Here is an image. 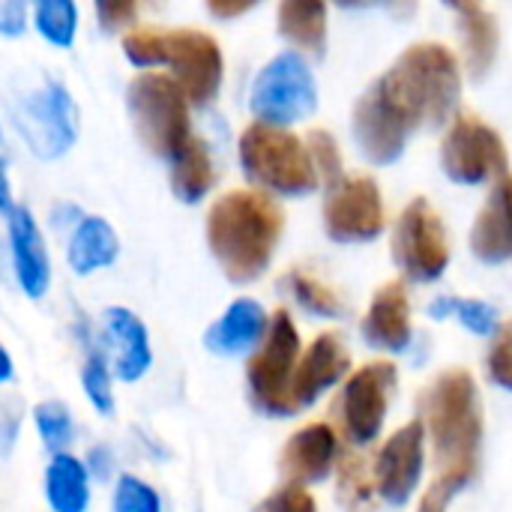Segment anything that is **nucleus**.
I'll use <instances>...</instances> for the list:
<instances>
[{"label": "nucleus", "mask_w": 512, "mask_h": 512, "mask_svg": "<svg viewBox=\"0 0 512 512\" xmlns=\"http://www.w3.org/2000/svg\"><path fill=\"white\" fill-rule=\"evenodd\" d=\"M135 9H138V0H96V15L105 30L126 27L135 18Z\"/></svg>", "instance_id": "4c0bfd02"}, {"label": "nucleus", "mask_w": 512, "mask_h": 512, "mask_svg": "<svg viewBox=\"0 0 512 512\" xmlns=\"http://www.w3.org/2000/svg\"><path fill=\"white\" fill-rule=\"evenodd\" d=\"M15 126L33 156L60 159L78 138V105L60 81H45L21 99Z\"/></svg>", "instance_id": "6e6552de"}, {"label": "nucleus", "mask_w": 512, "mask_h": 512, "mask_svg": "<svg viewBox=\"0 0 512 512\" xmlns=\"http://www.w3.org/2000/svg\"><path fill=\"white\" fill-rule=\"evenodd\" d=\"M252 512H315V498L300 483H288L270 492Z\"/></svg>", "instance_id": "c9c22d12"}, {"label": "nucleus", "mask_w": 512, "mask_h": 512, "mask_svg": "<svg viewBox=\"0 0 512 512\" xmlns=\"http://www.w3.org/2000/svg\"><path fill=\"white\" fill-rule=\"evenodd\" d=\"M255 3H258V0H207V9H210V15L228 21V18L246 15Z\"/></svg>", "instance_id": "ea45409f"}, {"label": "nucleus", "mask_w": 512, "mask_h": 512, "mask_svg": "<svg viewBox=\"0 0 512 512\" xmlns=\"http://www.w3.org/2000/svg\"><path fill=\"white\" fill-rule=\"evenodd\" d=\"M33 423H36V432L45 441V447L54 450V453H60L63 447H69V441L75 435L72 432V417H69V411L60 402H42V405H36Z\"/></svg>", "instance_id": "473e14b6"}, {"label": "nucleus", "mask_w": 512, "mask_h": 512, "mask_svg": "<svg viewBox=\"0 0 512 512\" xmlns=\"http://www.w3.org/2000/svg\"><path fill=\"white\" fill-rule=\"evenodd\" d=\"M489 375L498 387L512 393V324L504 327L489 351Z\"/></svg>", "instance_id": "e433bc0d"}, {"label": "nucleus", "mask_w": 512, "mask_h": 512, "mask_svg": "<svg viewBox=\"0 0 512 512\" xmlns=\"http://www.w3.org/2000/svg\"><path fill=\"white\" fill-rule=\"evenodd\" d=\"M216 180V168H213V156L207 150V144L198 135H189L180 150L171 156V189L180 201L186 204H198Z\"/></svg>", "instance_id": "5701e85b"}, {"label": "nucleus", "mask_w": 512, "mask_h": 512, "mask_svg": "<svg viewBox=\"0 0 512 512\" xmlns=\"http://www.w3.org/2000/svg\"><path fill=\"white\" fill-rule=\"evenodd\" d=\"M306 150H309V159H312L318 177H321L327 186L336 183L339 177H345V174H342V150H339L336 138H333L327 129H312V132L306 135Z\"/></svg>", "instance_id": "72a5a7b5"}, {"label": "nucleus", "mask_w": 512, "mask_h": 512, "mask_svg": "<svg viewBox=\"0 0 512 512\" xmlns=\"http://www.w3.org/2000/svg\"><path fill=\"white\" fill-rule=\"evenodd\" d=\"M300 363V333L285 309L273 312L270 327L246 366L252 402L270 417H294V369Z\"/></svg>", "instance_id": "0eeeda50"}, {"label": "nucleus", "mask_w": 512, "mask_h": 512, "mask_svg": "<svg viewBox=\"0 0 512 512\" xmlns=\"http://www.w3.org/2000/svg\"><path fill=\"white\" fill-rule=\"evenodd\" d=\"M414 129L387 99L384 87L375 81L354 105V135L369 162L387 165L402 156L405 141Z\"/></svg>", "instance_id": "4468645a"}, {"label": "nucleus", "mask_w": 512, "mask_h": 512, "mask_svg": "<svg viewBox=\"0 0 512 512\" xmlns=\"http://www.w3.org/2000/svg\"><path fill=\"white\" fill-rule=\"evenodd\" d=\"M378 84L408 126L420 129L441 126L453 117L462 90V72L450 48L438 42H417L378 78Z\"/></svg>", "instance_id": "7ed1b4c3"}, {"label": "nucleus", "mask_w": 512, "mask_h": 512, "mask_svg": "<svg viewBox=\"0 0 512 512\" xmlns=\"http://www.w3.org/2000/svg\"><path fill=\"white\" fill-rule=\"evenodd\" d=\"M45 495L54 512H84L90 501L87 468L69 453H57L45 474Z\"/></svg>", "instance_id": "a878e982"}, {"label": "nucleus", "mask_w": 512, "mask_h": 512, "mask_svg": "<svg viewBox=\"0 0 512 512\" xmlns=\"http://www.w3.org/2000/svg\"><path fill=\"white\" fill-rule=\"evenodd\" d=\"M129 114L138 138L156 156H174L180 144L192 135L189 129V96L174 75L141 72L126 90Z\"/></svg>", "instance_id": "423d86ee"}, {"label": "nucleus", "mask_w": 512, "mask_h": 512, "mask_svg": "<svg viewBox=\"0 0 512 512\" xmlns=\"http://www.w3.org/2000/svg\"><path fill=\"white\" fill-rule=\"evenodd\" d=\"M252 111L264 123L288 126L315 108V81L297 51L276 54L252 84Z\"/></svg>", "instance_id": "9d476101"}, {"label": "nucleus", "mask_w": 512, "mask_h": 512, "mask_svg": "<svg viewBox=\"0 0 512 512\" xmlns=\"http://www.w3.org/2000/svg\"><path fill=\"white\" fill-rule=\"evenodd\" d=\"M471 249L486 264H501L512 258V177L504 174L489 192L474 231Z\"/></svg>", "instance_id": "aec40b11"}, {"label": "nucleus", "mask_w": 512, "mask_h": 512, "mask_svg": "<svg viewBox=\"0 0 512 512\" xmlns=\"http://www.w3.org/2000/svg\"><path fill=\"white\" fill-rule=\"evenodd\" d=\"M282 36L309 54H321L327 45V0H279Z\"/></svg>", "instance_id": "393cba45"}, {"label": "nucleus", "mask_w": 512, "mask_h": 512, "mask_svg": "<svg viewBox=\"0 0 512 512\" xmlns=\"http://www.w3.org/2000/svg\"><path fill=\"white\" fill-rule=\"evenodd\" d=\"M105 333L117 351V378L138 381L150 369V339L138 315L129 309H108L105 312Z\"/></svg>", "instance_id": "4be33fe9"}, {"label": "nucleus", "mask_w": 512, "mask_h": 512, "mask_svg": "<svg viewBox=\"0 0 512 512\" xmlns=\"http://www.w3.org/2000/svg\"><path fill=\"white\" fill-rule=\"evenodd\" d=\"M336 3H342V6H369V3H378V0H336ZM396 15H408L414 6H417V0H384Z\"/></svg>", "instance_id": "37998d69"}, {"label": "nucleus", "mask_w": 512, "mask_h": 512, "mask_svg": "<svg viewBox=\"0 0 512 512\" xmlns=\"http://www.w3.org/2000/svg\"><path fill=\"white\" fill-rule=\"evenodd\" d=\"M285 228L282 207L261 189H234L207 213V243L231 282H255L273 261Z\"/></svg>", "instance_id": "f03ea898"}, {"label": "nucleus", "mask_w": 512, "mask_h": 512, "mask_svg": "<svg viewBox=\"0 0 512 512\" xmlns=\"http://www.w3.org/2000/svg\"><path fill=\"white\" fill-rule=\"evenodd\" d=\"M441 162L447 177L465 186L501 180L510 165L504 138L471 114H459L453 120L441 147Z\"/></svg>", "instance_id": "f8f14e48"}, {"label": "nucleus", "mask_w": 512, "mask_h": 512, "mask_svg": "<svg viewBox=\"0 0 512 512\" xmlns=\"http://www.w3.org/2000/svg\"><path fill=\"white\" fill-rule=\"evenodd\" d=\"M384 198L372 177H339L324 198V228L336 243H366L384 231Z\"/></svg>", "instance_id": "ddd939ff"}, {"label": "nucleus", "mask_w": 512, "mask_h": 512, "mask_svg": "<svg viewBox=\"0 0 512 512\" xmlns=\"http://www.w3.org/2000/svg\"><path fill=\"white\" fill-rule=\"evenodd\" d=\"M9 378H12V360H9V354L3 351V345H0V384L9 381Z\"/></svg>", "instance_id": "a18cd8bd"}, {"label": "nucleus", "mask_w": 512, "mask_h": 512, "mask_svg": "<svg viewBox=\"0 0 512 512\" xmlns=\"http://www.w3.org/2000/svg\"><path fill=\"white\" fill-rule=\"evenodd\" d=\"M423 426L432 438L435 483L456 495L474 480L483 444V411L471 372L447 369L429 384L423 393Z\"/></svg>", "instance_id": "f257e3e1"}, {"label": "nucleus", "mask_w": 512, "mask_h": 512, "mask_svg": "<svg viewBox=\"0 0 512 512\" xmlns=\"http://www.w3.org/2000/svg\"><path fill=\"white\" fill-rule=\"evenodd\" d=\"M429 315L432 318H447V315H456L471 333L477 336H492L498 333V312L480 300H459V297H441L429 306Z\"/></svg>", "instance_id": "c756f323"}, {"label": "nucleus", "mask_w": 512, "mask_h": 512, "mask_svg": "<svg viewBox=\"0 0 512 512\" xmlns=\"http://www.w3.org/2000/svg\"><path fill=\"white\" fill-rule=\"evenodd\" d=\"M390 249L402 273L414 282H435L447 270L450 264L447 228L438 210L426 198H417L402 210L393 228Z\"/></svg>", "instance_id": "1a4fd4ad"}, {"label": "nucleus", "mask_w": 512, "mask_h": 512, "mask_svg": "<svg viewBox=\"0 0 512 512\" xmlns=\"http://www.w3.org/2000/svg\"><path fill=\"white\" fill-rule=\"evenodd\" d=\"M450 498H453V492H450L447 486H441V483H432V489L423 495V501H420V510L417 512H447Z\"/></svg>", "instance_id": "a19ab883"}, {"label": "nucleus", "mask_w": 512, "mask_h": 512, "mask_svg": "<svg viewBox=\"0 0 512 512\" xmlns=\"http://www.w3.org/2000/svg\"><path fill=\"white\" fill-rule=\"evenodd\" d=\"M240 165L252 183L279 195H309L321 183L306 141H300L285 126L264 120H255L243 129Z\"/></svg>", "instance_id": "39448f33"}, {"label": "nucleus", "mask_w": 512, "mask_h": 512, "mask_svg": "<svg viewBox=\"0 0 512 512\" xmlns=\"http://www.w3.org/2000/svg\"><path fill=\"white\" fill-rule=\"evenodd\" d=\"M27 27V3L24 0H0V33L21 36Z\"/></svg>", "instance_id": "58836bf2"}, {"label": "nucleus", "mask_w": 512, "mask_h": 512, "mask_svg": "<svg viewBox=\"0 0 512 512\" xmlns=\"http://www.w3.org/2000/svg\"><path fill=\"white\" fill-rule=\"evenodd\" d=\"M114 512H162L159 495L138 477H120L114 492Z\"/></svg>", "instance_id": "f704fd0d"}, {"label": "nucleus", "mask_w": 512, "mask_h": 512, "mask_svg": "<svg viewBox=\"0 0 512 512\" xmlns=\"http://www.w3.org/2000/svg\"><path fill=\"white\" fill-rule=\"evenodd\" d=\"M447 6H453L456 12H474V9H483V0H444Z\"/></svg>", "instance_id": "c03bdc74"}, {"label": "nucleus", "mask_w": 512, "mask_h": 512, "mask_svg": "<svg viewBox=\"0 0 512 512\" xmlns=\"http://www.w3.org/2000/svg\"><path fill=\"white\" fill-rule=\"evenodd\" d=\"M351 366V354L336 333H321L303 354L294 369V402L297 408H309L318 402L324 390L339 384Z\"/></svg>", "instance_id": "dca6fc26"}, {"label": "nucleus", "mask_w": 512, "mask_h": 512, "mask_svg": "<svg viewBox=\"0 0 512 512\" xmlns=\"http://www.w3.org/2000/svg\"><path fill=\"white\" fill-rule=\"evenodd\" d=\"M285 285L291 291V297L312 315H321V318H339L342 315V300L336 297L333 288H327L321 279L309 276L306 270H291L285 276Z\"/></svg>", "instance_id": "c85d7f7f"}, {"label": "nucleus", "mask_w": 512, "mask_h": 512, "mask_svg": "<svg viewBox=\"0 0 512 512\" xmlns=\"http://www.w3.org/2000/svg\"><path fill=\"white\" fill-rule=\"evenodd\" d=\"M9 249H12V267L21 291L27 297H42L51 282V261L42 240V231L27 207H15L9 216Z\"/></svg>", "instance_id": "f3484780"}, {"label": "nucleus", "mask_w": 512, "mask_h": 512, "mask_svg": "<svg viewBox=\"0 0 512 512\" xmlns=\"http://www.w3.org/2000/svg\"><path fill=\"white\" fill-rule=\"evenodd\" d=\"M396 378L393 363H369L345 381L336 399V423L351 444L363 447L381 435Z\"/></svg>", "instance_id": "9b49d317"}, {"label": "nucleus", "mask_w": 512, "mask_h": 512, "mask_svg": "<svg viewBox=\"0 0 512 512\" xmlns=\"http://www.w3.org/2000/svg\"><path fill=\"white\" fill-rule=\"evenodd\" d=\"M372 483H369V471L366 462L354 453H345L339 459V501L351 512L372 510Z\"/></svg>", "instance_id": "7c9ffc66"}, {"label": "nucleus", "mask_w": 512, "mask_h": 512, "mask_svg": "<svg viewBox=\"0 0 512 512\" xmlns=\"http://www.w3.org/2000/svg\"><path fill=\"white\" fill-rule=\"evenodd\" d=\"M267 327H270V318H267V312L261 309V303H255V300H249V297H240V300H234V303L225 309V315L207 330L204 345H207L213 354L234 357V354H243V351L261 345Z\"/></svg>", "instance_id": "412c9836"}, {"label": "nucleus", "mask_w": 512, "mask_h": 512, "mask_svg": "<svg viewBox=\"0 0 512 512\" xmlns=\"http://www.w3.org/2000/svg\"><path fill=\"white\" fill-rule=\"evenodd\" d=\"M462 42H465V63L471 69V75L480 81L495 57H498V24H495V15L483 12V9H474V12H465L462 15Z\"/></svg>", "instance_id": "bb28decb"}, {"label": "nucleus", "mask_w": 512, "mask_h": 512, "mask_svg": "<svg viewBox=\"0 0 512 512\" xmlns=\"http://www.w3.org/2000/svg\"><path fill=\"white\" fill-rule=\"evenodd\" d=\"M123 51L132 66H171L174 78L186 90L192 105H207L219 87L225 60L219 42L204 30H153V27H132L123 36Z\"/></svg>", "instance_id": "20e7f679"}, {"label": "nucleus", "mask_w": 512, "mask_h": 512, "mask_svg": "<svg viewBox=\"0 0 512 512\" xmlns=\"http://www.w3.org/2000/svg\"><path fill=\"white\" fill-rule=\"evenodd\" d=\"M81 384H84V393H87V399L93 402L96 411L108 414L114 408L111 375H108V363H105L102 345H90L87 360H84V372H81Z\"/></svg>", "instance_id": "2f4dec72"}, {"label": "nucleus", "mask_w": 512, "mask_h": 512, "mask_svg": "<svg viewBox=\"0 0 512 512\" xmlns=\"http://www.w3.org/2000/svg\"><path fill=\"white\" fill-rule=\"evenodd\" d=\"M33 24L54 48H72L78 33V6L75 0H36Z\"/></svg>", "instance_id": "cd10ccee"}, {"label": "nucleus", "mask_w": 512, "mask_h": 512, "mask_svg": "<svg viewBox=\"0 0 512 512\" xmlns=\"http://www.w3.org/2000/svg\"><path fill=\"white\" fill-rule=\"evenodd\" d=\"M12 210H15V201H12V186H9L6 162L0 159V216H9Z\"/></svg>", "instance_id": "79ce46f5"}, {"label": "nucleus", "mask_w": 512, "mask_h": 512, "mask_svg": "<svg viewBox=\"0 0 512 512\" xmlns=\"http://www.w3.org/2000/svg\"><path fill=\"white\" fill-rule=\"evenodd\" d=\"M120 243L114 228L102 216H84L69 240V267L78 276H87L93 270L111 267L117 261Z\"/></svg>", "instance_id": "b1692460"}, {"label": "nucleus", "mask_w": 512, "mask_h": 512, "mask_svg": "<svg viewBox=\"0 0 512 512\" xmlns=\"http://www.w3.org/2000/svg\"><path fill=\"white\" fill-rule=\"evenodd\" d=\"M423 444H426V426L423 420H414L393 432L387 444L375 456V492L402 507L411 501L420 477H423Z\"/></svg>", "instance_id": "2eb2a0df"}, {"label": "nucleus", "mask_w": 512, "mask_h": 512, "mask_svg": "<svg viewBox=\"0 0 512 512\" xmlns=\"http://www.w3.org/2000/svg\"><path fill=\"white\" fill-rule=\"evenodd\" d=\"M363 339L381 351H405L411 345V303L402 282L378 288L363 318Z\"/></svg>", "instance_id": "6ab92c4d"}, {"label": "nucleus", "mask_w": 512, "mask_h": 512, "mask_svg": "<svg viewBox=\"0 0 512 512\" xmlns=\"http://www.w3.org/2000/svg\"><path fill=\"white\" fill-rule=\"evenodd\" d=\"M336 453H339V438H336L333 426L309 423L288 438L279 468L288 477V483H300V486L318 483L336 465Z\"/></svg>", "instance_id": "a211bd4d"}]
</instances>
